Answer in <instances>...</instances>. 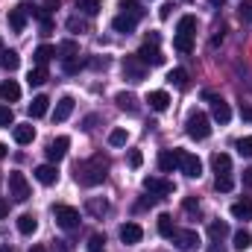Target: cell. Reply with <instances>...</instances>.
I'll list each match as a JSON object with an SVG mask.
<instances>
[{
	"label": "cell",
	"instance_id": "1",
	"mask_svg": "<svg viewBox=\"0 0 252 252\" xmlns=\"http://www.w3.org/2000/svg\"><path fill=\"white\" fill-rule=\"evenodd\" d=\"M73 176H76V182H79V185L94 188V185H100V182L106 179V161H103L100 156H94L91 161H76Z\"/></svg>",
	"mask_w": 252,
	"mask_h": 252
},
{
	"label": "cell",
	"instance_id": "2",
	"mask_svg": "<svg viewBox=\"0 0 252 252\" xmlns=\"http://www.w3.org/2000/svg\"><path fill=\"white\" fill-rule=\"evenodd\" d=\"M185 126H188V135L193 141H205V138L211 135V121H208L205 112H190Z\"/></svg>",
	"mask_w": 252,
	"mask_h": 252
},
{
	"label": "cell",
	"instance_id": "3",
	"mask_svg": "<svg viewBox=\"0 0 252 252\" xmlns=\"http://www.w3.org/2000/svg\"><path fill=\"white\" fill-rule=\"evenodd\" d=\"M53 217H56V223L62 226L64 232L79 229V211L73 205H53Z\"/></svg>",
	"mask_w": 252,
	"mask_h": 252
},
{
	"label": "cell",
	"instance_id": "4",
	"mask_svg": "<svg viewBox=\"0 0 252 252\" xmlns=\"http://www.w3.org/2000/svg\"><path fill=\"white\" fill-rule=\"evenodd\" d=\"M9 196H12L15 202H27V199H30V182H27V176L18 173V170L9 173Z\"/></svg>",
	"mask_w": 252,
	"mask_h": 252
},
{
	"label": "cell",
	"instance_id": "5",
	"mask_svg": "<svg viewBox=\"0 0 252 252\" xmlns=\"http://www.w3.org/2000/svg\"><path fill=\"white\" fill-rule=\"evenodd\" d=\"M179 153V170L188 176V179H199L202 176V161L190 153V150H176Z\"/></svg>",
	"mask_w": 252,
	"mask_h": 252
},
{
	"label": "cell",
	"instance_id": "6",
	"mask_svg": "<svg viewBox=\"0 0 252 252\" xmlns=\"http://www.w3.org/2000/svg\"><path fill=\"white\" fill-rule=\"evenodd\" d=\"M124 73L129 82H144L147 73H150V67L141 62L138 56H124Z\"/></svg>",
	"mask_w": 252,
	"mask_h": 252
},
{
	"label": "cell",
	"instance_id": "7",
	"mask_svg": "<svg viewBox=\"0 0 252 252\" xmlns=\"http://www.w3.org/2000/svg\"><path fill=\"white\" fill-rule=\"evenodd\" d=\"M141 62L147 64V67H158V64H164V53L158 50V44H153V41H144L141 47H138V53H135Z\"/></svg>",
	"mask_w": 252,
	"mask_h": 252
},
{
	"label": "cell",
	"instance_id": "8",
	"mask_svg": "<svg viewBox=\"0 0 252 252\" xmlns=\"http://www.w3.org/2000/svg\"><path fill=\"white\" fill-rule=\"evenodd\" d=\"M141 185H144L147 193H153V196H158V199H161V196H170V193L176 190V185H173L170 179H158V176H147Z\"/></svg>",
	"mask_w": 252,
	"mask_h": 252
},
{
	"label": "cell",
	"instance_id": "9",
	"mask_svg": "<svg viewBox=\"0 0 252 252\" xmlns=\"http://www.w3.org/2000/svg\"><path fill=\"white\" fill-rule=\"evenodd\" d=\"M202 97L211 103V115H214V121H217V124H229V121H232V109H229V103H226V100H220V97H217V94H211V91H205Z\"/></svg>",
	"mask_w": 252,
	"mask_h": 252
},
{
	"label": "cell",
	"instance_id": "10",
	"mask_svg": "<svg viewBox=\"0 0 252 252\" xmlns=\"http://www.w3.org/2000/svg\"><path fill=\"white\" fill-rule=\"evenodd\" d=\"M67 147H70V138L67 135H59V138H53L50 144H47V158L56 164V161H62L64 156H67Z\"/></svg>",
	"mask_w": 252,
	"mask_h": 252
},
{
	"label": "cell",
	"instance_id": "11",
	"mask_svg": "<svg viewBox=\"0 0 252 252\" xmlns=\"http://www.w3.org/2000/svg\"><path fill=\"white\" fill-rule=\"evenodd\" d=\"M170 241H173V244H176L179 250L188 252V250H193V247L199 244V235H196L193 229H176V232L170 235Z\"/></svg>",
	"mask_w": 252,
	"mask_h": 252
},
{
	"label": "cell",
	"instance_id": "12",
	"mask_svg": "<svg viewBox=\"0 0 252 252\" xmlns=\"http://www.w3.org/2000/svg\"><path fill=\"white\" fill-rule=\"evenodd\" d=\"M141 238H144V229H141L138 223H124V226H121V241H124L126 247L141 244Z\"/></svg>",
	"mask_w": 252,
	"mask_h": 252
},
{
	"label": "cell",
	"instance_id": "13",
	"mask_svg": "<svg viewBox=\"0 0 252 252\" xmlns=\"http://www.w3.org/2000/svg\"><path fill=\"white\" fill-rule=\"evenodd\" d=\"M179 167V153L176 150H161L158 153V170L161 173H173Z\"/></svg>",
	"mask_w": 252,
	"mask_h": 252
},
{
	"label": "cell",
	"instance_id": "14",
	"mask_svg": "<svg viewBox=\"0 0 252 252\" xmlns=\"http://www.w3.org/2000/svg\"><path fill=\"white\" fill-rule=\"evenodd\" d=\"M32 173H35V179H38L41 185H56V182H59V170H56V164H38Z\"/></svg>",
	"mask_w": 252,
	"mask_h": 252
},
{
	"label": "cell",
	"instance_id": "15",
	"mask_svg": "<svg viewBox=\"0 0 252 252\" xmlns=\"http://www.w3.org/2000/svg\"><path fill=\"white\" fill-rule=\"evenodd\" d=\"M0 100L3 103H18L21 100V85L15 79H3L0 82Z\"/></svg>",
	"mask_w": 252,
	"mask_h": 252
},
{
	"label": "cell",
	"instance_id": "16",
	"mask_svg": "<svg viewBox=\"0 0 252 252\" xmlns=\"http://www.w3.org/2000/svg\"><path fill=\"white\" fill-rule=\"evenodd\" d=\"M115 103H118V109L126 112V115H138V112H141L138 97H135V94H129V91H121V94L115 97Z\"/></svg>",
	"mask_w": 252,
	"mask_h": 252
},
{
	"label": "cell",
	"instance_id": "17",
	"mask_svg": "<svg viewBox=\"0 0 252 252\" xmlns=\"http://www.w3.org/2000/svg\"><path fill=\"white\" fill-rule=\"evenodd\" d=\"M135 27H138V18L124 15V12L112 21V30H115V32H124V35H132V32H135Z\"/></svg>",
	"mask_w": 252,
	"mask_h": 252
},
{
	"label": "cell",
	"instance_id": "18",
	"mask_svg": "<svg viewBox=\"0 0 252 252\" xmlns=\"http://www.w3.org/2000/svg\"><path fill=\"white\" fill-rule=\"evenodd\" d=\"M12 135H15V144L27 147V144H32V138H35V126L32 124H18L12 129Z\"/></svg>",
	"mask_w": 252,
	"mask_h": 252
},
{
	"label": "cell",
	"instance_id": "19",
	"mask_svg": "<svg viewBox=\"0 0 252 252\" xmlns=\"http://www.w3.org/2000/svg\"><path fill=\"white\" fill-rule=\"evenodd\" d=\"M147 103H150L153 112H164V109L170 106V94H167V91H150V94H147Z\"/></svg>",
	"mask_w": 252,
	"mask_h": 252
},
{
	"label": "cell",
	"instance_id": "20",
	"mask_svg": "<svg viewBox=\"0 0 252 252\" xmlns=\"http://www.w3.org/2000/svg\"><path fill=\"white\" fill-rule=\"evenodd\" d=\"M9 27H12V32H24L27 30V12H24V6L9 9Z\"/></svg>",
	"mask_w": 252,
	"mask_h": 252
},
{
	"label": "cell",
	"instance_id": "21",
	"mask_svg": "<svg viewBox=\"0 0 252 252\" xmlns=\"http://www.w3.org/2000/svg\"><path fill=\"white\" fill-rule=\"evenodd\" d=\"M70 112H73V97H62L59 103H56V112H53V121L56 124H62L70 118Z\"/></svg>",
	"mask_w": 252,
	"mask_h": 252
},
{
	"label": "cell",
	"instance_id": "22",
	"mask_svg": "<svg viewBox=\"0 0 252 252\" xmlns=\"http://www.w3.org/2000/svg\"><path fill=\"white\" fill-rule=\"evenodd\" d=\"M211 167H214L217 176H229V170H232V158H229L226 153H217V156L211 158Z\"/></svg>",
	"mask_w": 252,
	"mask_h": 252
},
{
	"label": "cell",
	"instance_id": "23",
	"mask_svg": "<svg viewBox=\"0 0 252 252\" xmlns=\"http://www.w3.org/2000/svg\"><path fill=\"white\" fill-rule=\"evenodd\" d=\"M47 106H50V100H47L44 94L32 97V103H30V118H44V115H47Z\"/></svg>",
	"mask_w": 252,
	"mask_h": 252
},
{
	"label": "cell",
	"instance_id": "24",
	"mask_svg": "<svg viewBox=\"0 0 252 252\" xmlns=\"http://www.w3.org/2000/svg\"><path fill=\"white\" fill-rule=\"evenodd\" d=\"M35 229H38L35 214H21V217H18V232H21V235H32Z\"/></svg>",
	"mask_w": 252,
	"mask_h": 252
},
{
	"label": "cell",
	"instance_id": "25",
	"mask_svg": "<svg viewBox=\"0 0 252 252\" xmlns=\"http://www.w3.org/2000/svg\"><path fill=\"white\" fill-rule=\"evenodd\" d=\"M56 56H59L62 62H64V59H73V56H79V44L67 38V41H62V44L56 47Z\"/></svg>",
	"mask_w": 252,
	"mask_h": 252
},
{
	"label": "cell",
	"instance_id": "26",
	"mask_svg": "<svg viewBox=\"0 0 252 252\" xmlns=\"http://www.w3.org/2000/svg\"><path fill=\"white\" fill-rule=\"evenodd\" d=\"M232 217H235V220H252V199L235 202V205H232Z\"/></svg>",
	"mask_w": 252,
	"mask_h": 252
},
{
	"label": "cell",
	"instance_id": "27",
	"mask_svg": "<svg viewBox=\"0 0 252 252\" xmlns=\"http://www.w3.org/2000/svg\"><path fill=\"white\" fill-rule=\"evenodd\" d=\"M53 56H56V47H50V44H41V47H35V53H32L35 64H41V67H44V64L50 62Z\"/></svg>",
	"mask_w": 252,
	"mask_h": 252
},
{
	"label": "cell",
	"instance_id": "28",
	"mask_svg": "<svg viewBox=\"0 0 252 252\" xmlns=\"http://www.w3.org/2000/svg\"><path fill=\"white\" fill-rule=\"evenodd\" d=\"M76 9H79L82 15H88V18H94V15H100V9H103V3H100V0H76Z\"/></svg>",
	"mask_w": 252,
	"mask_h": 252
},
{
	"label": "cell",
	"instance_id": "29",
	"mask_svg": "<svg viewBox=\"0 0 252 252\" xmlns=\"http://www.w3.org/2000/svg\"><path fill=\"white\" fill-rule=\"evenodd\" d=\"M0 64H3V70H18L21 67V56L15 50H3L0 53Z\"/></svg>",
	"mask_w": 252,
	"mask_h": 252
},
{
	"label": "cell",
	"instance_id": "30",
	"mask_svg": "<svg viewBox=\"0 0 252 252\" xmlns=\"http://www.w3.org/2000/svg\"><path fill=\"white\" fill-rule=\"evenodd\" d=\"M167 82L176 85V88H185V85H188V70H185V67H173V70L167 73Z\"/></svg>",
	"mask_w": 252,
	"mask_h": 252
},
{
	"label": "cell",
	"instance_id": "31",
	"mask_svg": "<svg viewBox=\"0 0 252 252\" xmlns=\"http://www.w3.org/2000/svg\"><path fill=\"white\" fill-rule=\"evenodd\" d=\"M85 208H88V214H94V217H103V214L109 211V202H106V199H97V196H91V199L85 202Z\"/></svg>",
	"mask_w": 252,
	"mask_h": 252
},
{
	"label": "cell",
	"instance_id": "32",
	"mask_svg": "<svg viewBox=\"0 0 252 252\" xmlns=\"http://www.w3.org/2000/svg\"><path fill=\"white\" fill-rule=\"evenodd\" d=\"M226 235H229V226H226L223 220H214V223L208 226V238H211L214 244H217V241H223Z\"/></svg>",
	"mask_w": 252,
	"mask_h": 252
},
{
	"label": "cell",
	"instance_id": "33",
	"mask_svg": "<svg viewBox=\"0 0 252 252\" xmlns=\"http://www.w3.org/2000/svg\"><path fill=\"white\" fill-rule=\"evenodd\" d=\"M27 82H30V85H44V82H47V67H41V64H35V67L30 70V76H27Z\"/></svg>",
	"mask_w": 252,
	"mask_h": 252
},
{
	"label": "cell",
	"instance_id": "34",
	"mask_svg": "<svg viewBox=\"0 0 252 252\" xmlns=\"http://www.w3.org/2000/svg\"><path fill=\"white\" fill-rule=\"evenodd\" d=\"M173 232H176L173 217H170V214H161V217H158V235H161V238H170Z\"/></svg>",
	"mask_w": 252,
	"mask_h": 252
},
{
	"label": "cell",
	"instance_id": "35",
	"mask_svg": "<svg viewBox=\"0 0 252 252\" xmlns=\"http://www.w3.org/2000/svg\"><path fill=\"white\" fill-rule=\"evenodd\" d=\"M173 47H176L179 53H190V50H193V35H182V32H176Z\"/></svg>",
	"mask_w": 252,
	"mask_h": 252
},
{
	"label": "cell",
	"instance_id": "36",
	"mask_svg": "<svg viewBox=\"0 0 252 252\" xmlns=\"http://www.w3.org/2000/svg\"><path fill=\"white\" fill-rule=\"evenodd\" d=\"M250 247H252V235H250V232H247V229L235 232V250L244 252V250H250Z\"/></svg>",
	"mask_w": 252,
	"mask_h": 252
},
{
	"label": "cell",
	"instance_id": "37",
	"mask_svg": "<svg viewBox=\"0 0 252 252\" xmlns=\"http://www.w3.org/2000/svg\"><path fill=\"white\" fill-rule=\"evenodd\" d=\"M121 9H124V15H132V18H141L144 15V9H141L138 0H121Z\"/></svg>",
	"mask_w": 252,
	"mask_h": 252
},
{
	"label": "cell",
	"instance_id": "38",
	"mask_svg": "<svg viewBox=\"0 0 252 252\" xmlns=\"http://www.w3.org/2000/svg\"><path fill=\"white\" fill-rule=\"evenodd\" d=\"M85 67V59H79V56H73V59H64L62 62V70L64 73H79Z\"/></svg>",
	"mask_w": 252,
	"mask_h": 252
},
{
	"label": "cell",
	"instance_id": "39",
	"mask_svg": "<svg viewBox=\"0 0 252 252\" xmlns=\"http://www.w3.org/2000/svg\"><path fill=\"white\" fill-rule=\"evenodd\" d=\"M126 141H129V132H126V129H112V132H109V144H112V147H124Z\"/></svg>",
	"mask_w": 252,
	"mask_h": 252
},
{
	"label": "cell",
	"instance_id": "40",
	"mask_svg": "<svg viewBox=\"0 0 252 252\" xmlns=\"http://www.w3.org/2000/svg\"><path fill=\"white\" fill-rule=\"evenodd\" d=\"M88 252H106V238H103L100 232H94V235L88 238Z\"/></svg>",
	"mask_w": 252,
	"mask_h": 252
},
{
	"label": "cell",
	"instance_id": "41",
	"mask_svg": "<svg viewBox=\"0 0 252 252\" xmlns=\"http://www.w3.org/2000/svg\"><path fill=\"white\" fill-rule=\"evenodd\" d=\"M193 30H196V18H193V15L179 18V32H182V35H193Z\"/></svg>",
	"mask_w": 252,
	"mask_h": 252
},
{
	"label": "cell",
	"instance_id": "42",
	"mask_svg": "<svg viewBox=\"0 0 252 252\" xmlns=\"http://www.w3.org/2000/svg\"><path fill=\"white\" fill-rule=\"evenodd\" d=\"M0 126H3V129L15 126V112H12V106H0Z\"/></svg>",
	"mask_w": 252,
	"mask_h": 252
},
{
	"label": "cell",
	"instance_id": "43",
	"mask_svg": "<svg viewBox=\"0 0 252 252\" xmlns=\"http://www.w3.org/2000/svg\"><path fill=\"white\" fill-rule=\"evenodd\" d=\"M64 27H67L70 32H88V21H82V18H67Z\"/></svg>",
	"mask_w": 252,
	"mask_h": 252
},
{
	"label": "cell",
	"instance_id": "44",
	"mask_svg": "<svg viewBox=\"0 0 252 252\" xmlns=\"http://www.w3.org/2000/svg\"><path fill=\"white\" fill-rule=\"evenodd\" d=\"M235 147H238V153H241V156H247V158H252V135H247V138H241V141H238Z\"/></svg>",
	"mask_w": 252,
	"mask_h": 252
},
{
	"label": "cell",
	"instance_id": "45",
	"mask_svg": "<svg viewBox=\"0 0 252 252\" xmlns=\"http://www.w3.org/2000/svg\"><path fill=\"white\" fill-rule=\"evenodd\" d=\"M214 188H217V190H223V193H229V190L235 188V179H232V176H217Z\"/></svg>",
	"mask_w": 252,
	"mask_h": 252
},
{
	"label": "cell",
	"instance_id": "46",
	"mask_svg": "<svg viewBox=\"0 0 252 252\" xmlns=\"http://www.w3.org/2000/svg\"><path fill=\"white\" fill-rule=\"evenodd\" d=\"M144 164V156H141V150H129V167H141Z\"/></svg>",
	"mask_w": 252,
	"mask_h": 252
},
{
	"label": "cell",
	"instance_id": "47",
	"mask_svg": "<svg viewBox=\"0 0 252 252\" xmlns=\"http://www.w3.org/2000/svg\"><path fill=\"white\" fill-rule=\"evenodd\" d=\"M182 208H185L188 214H199V202H196V196H185V202H182Z\"/></svg>",
	"mask_w": 252,
	"mask_h": 252
},
{
	"label": "cell",
	"instance_id": "48",
	"mask_svg": "<svg viewBox=\"0 0 252 252\" xmlns=\"http://www.w3.org/2000/svg\"><path fill=\"white\" fill-rule=\"evenodd\" d=\"M238 15H241L244 21H252V0H244V3L238 6Z\"/></svg>",
	"mask_w": 252,
	"mask_h": 252
},
{
	"label": "cell",
	"instance_id": "49",
	"mask_svg": "<svg viewBox=\"0 0 252 252\" xmlns=\"http://www.w3.org/2000/svg\"><path fill=\"white\" fill-rule=\"evenodd\" d=\"M106 64H109V59H100V56H97V59H85V67H94V70H100V67H106Z\"/></svg>",
	"mask_w": 252,
	"mask_h": 252
},
{
	"label": "cell",
	"instance_id": "50",
	"mask_svg": "<svg viewBox=\"0 0 252 252\" xmlns=\"http://www.w3.org/2000/svg\"><path fill=\"white\" fill-rule=\"evenodd\" d=\"M170 9H173V6H170V3H164V6L158 9V18H161V21H167V18H170Z\"/></svg>",
	"mask_w": 252,
	"mask_h": 252
},
{
	"label": "cell",
	"instance_id": "51",
	"mask_svg": "<svg viewBox=\"0 0 252 252\" xmlns=\"http://www.w3.org/2000/svg\"><path fill=\"white\" fill-rule=\"evenodd\" d=\"M53 32V21L47 18V21H41V35H50Z\"/></svg>",
	"mask_w": 252,
	"mask_h": 252
},
{
	"label": "cell",
	"instance_id": "52",
	"mask_svg": "<svg viewBox=\"0 0 252 252\" xmlns=\"http://www.w3.org/2000/svg\"><path fill=\"white\" fill-rule=\"evenodd\" d=\"M244 188L252 190V167H250V170H244Z\"/></svg>",
	"mask_w": 252,
	"mask_h": 252
},
{
	"label": "cell",
	"instance_id": "53",
	"mask_svg": "<svg viewBox=\"0 0 252 252\" xmlns=\"http://www.w3.org/2000/svg\"><path fill=\"white\" fill-rule=\"evenodd\" d=\"M6 214H9V202L0 199V220H6Z\"/></svg>",
	"mask_w": 252,
	"mask_h": 252
},
{
	"label": "cell",
	"instance_id": "54",
	"mask_svg": "<svg viewBox=\"0 0 252 252\" xmlns=\"http://www.w3.org/2000/svg\"><path fill=\"white\" fill-rule=\"evenodd\" d=\"M241 118H244V121H252V106H244V109H241Z\"/></svg>",
	"mask_w": 252,
	"mask_h": 252
},
{
	"label": "cell",
	"instance_id": "55",
	"mask_svg": "<svg viewBox=\"0 0 252 252\" xmlns=\"http://www.w3.org/2000/svg\"><path fill=\"white\" fill-rule=\"evenodd\" d=\"M220 44H223V35H214V38H211V50H217Z\"/></svg>",
	"mask_w": 252,
	"mask_h": 252
},
{
	"label": "cell",
	"instance_id": "56",
	"mask_svg": "<svg viewBox=\"0 0 252 252\" xmlns=\"http://www.w3.org/2000/svg\"><path fill=\"white\" fill-rule=\"evenodd\" d=\"M94 121H97L94 115H91V118H85V126H82V129H94Z\"/></svg>",
	"mask_w": 252,
	"mask_h": 252
},
{
	"label": "cell",
	"instance_id": "57",
	"mask_svg": "<svg viewBox=\"0 0 252 252\" xmlns=\"http://www.w3.org/2000/svg\"><path fill=\"white\" fill-rule=\"evenodd\" d=\"M62 6V0H47V9H59Z\"/></svg>",
	"mask_w": 252,
	"mask_h": 252
},
{
	"label": "cell",
	"instance_id": "58",
	"mask_svg": "<svg viewBox=\"0 0 252 252\" xmlns=\"http://www.w3.org/2000/svg\"><path fill=\"white\" fill-rule=\"evenodd\" d=\"M59 244V252H70V247H67V241H56Z\"/></svg>",
	"mask_w": 252,
	"mask_h": 252
},
{
	"label": "cell",
	"instance_id": "59",
	"mask_svg": "<svg viewBox=\"0 0 252 252\" xmlns=\"http://www.w3.org/2000/svg\"><path fill=\"white\" fill-rule=\"evenodd\" d=\"M30 252H47V247H41V244H35V247H30Z\"/></svg>",
	"mask_w": 252,
	"mask_h": 252
},
{
	"label": "cell",
	"instance_id": "60",
	"mask_svg": "<svg viewBox=\"0 0 252 252\" xmlns=\"http://www.w3.org/2000/svg\"><path fill=\"white\" fill-rule=\"evenodd\" d=\"M205 252H223V247H217V244H211V247H208Z\"/></svg>",
	"mask_w": 252,
	"mask_h": 252
},
{
	"label": "cell",
	"instance_id": "61",
	"mask_svg": "<svg viewBox=\"0 0 252 252\" xmlns=\"http://www.w3.org/2000/svg\"><path fill=\"white\" fill-rule=\"evenodd\" d=\"M9 156V150H6V144H0V158H6Z\"/></svg>",
	"mask_w": 252,
	"mask_h": 252
},
{
	"label": "cell",
	"instance_id": "62",
	"mask_svg": "<svg viewBox=\"0 0 252 252\" xmlns=\"http://www.w3.org/2000/svg\"><path fill=\"white\" fill-rule=\"evenodd\" d=\"M208 3H211V6H223L226 0H208Z\"/></svg>",
	"mask_w": 252,
	"mask_h": 252
},
{
	"label": "cell",
	"instance_id": "63",
	"mask_svg": "<svg viewBox=\"0 0 252 252\" xmlns=\"http://www.w3.org/2000/svg\"><path fill=\"white\" fill-rule=\"evenodd\" d=\"M0 53H3V38H0Z\"/></svg>",
	"mask_w": 252,
	"mask_h": 252
},
{
	"label": "cell",
	"instance_id": "64",
	"mask_svg": "<svg viewBox=\"0 0 252 252\" xmlns=\"http://www.w3.org/2000/svg\"><path fill=\"white\" fill-rule=\"evenodd\" d=\"M3 252H9V250H3Z\"/></svg>",
	"mask_w": 252,
	"mask_h": 252
}]
</instances>
